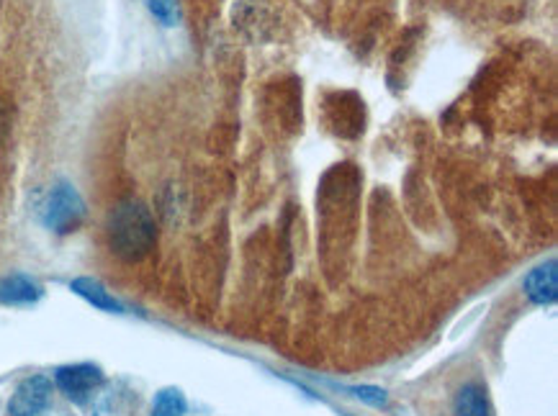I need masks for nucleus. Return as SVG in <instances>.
I'll list each match as a JSON object with an SVG mask.
<instances>
[{"label": "nucleus", "mask_w": 558, "mask_h": 416, "mask_svg": "<svg viewBox=\"0 0 558 416\" xmlns=\"http://www.w3.org/2000/svg\"><path fill=\"white\" fill-rule=\"evenodd\" d=\"M455 416H492V406H489V398L484 394V388L478 386H463L458 394H455Z\"/></svg>", "instance_id": "nucleus-8"}, {"label": "nucleus", "mask_w": 558, "mask_h": 416, "mask_svg": "<svg viewBox=\"0 0 558 416\" xmlns=\"http://www.w3.org/2000/svg\"><path fill=\"white\" fill-rule=\"evenodd\" d=\"M55 383L67 398H72L75 404H83L98 386H104V373L98 365H90V362L64 365V368H57Z\"/></svg>", "instance_id": "nucleus-4"}, {"label": "nucleus", "mask_w": 558, "mask_h": 416, "mask_svg": "<svg viewBox=\"0 0 558 416\" xmlns=\"http://www.w3.org/2000/svg\"><path fill=\"white\" fill-rule=\"evenodd\" d=\"M556 260H548L543 265H537L525 275L522 280V291L536 304V306H551L558 298V270Z\"/></svg>", "instance_id": "nucleus-5"}, {"label": "nucleus", "mask_w": 558, "mask_h": 416, "mask_svg": "<svg viewBox=\"0 0 558 416\" xmlns=\"http://www.w3.org/2000/svg\"><path fill=\"white\" fill-rule=\"evenodd\" d=\"M186 395L181 394L178 388H163L160 394L155 395V404H152V414L155 416H186Z\"/></svg>", "instance_id": "nucleus-9"}, {"label": "nucleus", "mask_w": 558, "mask_h": 416, "mask_svg": "<svg viewBox=\"0 0 558 416\" xmlns=\"http://www.w3.org/2000/svg\"><path fill=\"white\" fill-rule=\"evenodd\" d=\"M147 8L163 26H178L181 21V0H147Z\"/></svg>", "instance_id": "nucleus-10"}, {"label": "nucleus", "mask_w": 558, "mask_h": 416, "mask_svg": "<svg viewBox=\"0 0 558 416\" xmlns=\"http://www.w3.org/2000/svg\"><path fill=\"white\" fill-rule=\"evenodd\" d=\"M52 404V380L44 375L26 378L8 404L11 416H46Z\"/></svg>", "instance_id": "nucleus-3"}, {"label": "nucleus", "mask_w": 558, "mask_h": 416, "mask_svg": "<svg viewBox=\"0 0 558 416\" xmlns=\"http://www.w3.org/2000/svg\"><path fill=\"white\" fill-rule=\"evenodd\" d=\"M70 288L75 295H80L85 298L90 306H96V309H101V312H111V313H122V304L111 295V293L106 291L104 286L96 280V278H75L72 283H70Z\"/></svg>", "instance_id": "nucleus-7"}, {"label": "nucleus", "mask_w": 558, "mask_h": 416, "mask_svg": "<svg viewBox=\"0 0 558 416\" xmlns=\"http://www.w3.org/2000/svg\"><path fill=\"white\" fill-rule=\"evenodd\" d=\"M42 288L26 275H5L0 278V304L5 306H26L42 298Z\"/></svg>", "instance_id": "nucleus-6"}, {"label": "nucleus", "mask_w": 558, "mask_h": 416, "mask_svg": "<svg viewBox=\"0 0 558 416\" xmlns=\"http://www.w3.org/2000/svg\"><path fill=\"white\" fill-rule=\"evenodd\" d=\"M345 391L355 398H360V401H366V404H371V406H386L389 404V394L384 388H376V386H351Z\"/></svg>", "instance_id": "nucleus-11"}, {"label": "nucleus", "mask_w": 558, "mask_h": 416, "mask_svg": "<svg viewBox=\"0 0 558 416\" xmlns=\"http://www.w3.org/2000/svg\"><path fill=\"white\" fill-rule=\"evenodd\" d=\"M157 239L155 216L142 201H124L108 216V245L124 262H137L149 254Z\"/></svg>", "instance_id": "nucleus-1"}, {"label": "nucleus", "mask_w": 558, "mask_h": 416, "mask_svg": "<svg viewBox=\"0 0 558 416\" xmlns=\"http://www.w3.org/2000/svg\"><path fill=\"white\" fill-rule=\"evenodd\" d=\"M85 213H88L85 201L75 190V186L67 180L55 183V187L46 193L42 204L44 227L55 234H70V231L78 229L85 221Z\"/></svg>", "instance_id": "nucleus-2"}]
</instances>
